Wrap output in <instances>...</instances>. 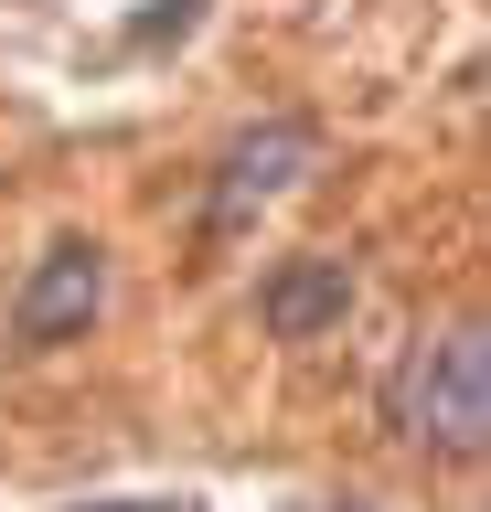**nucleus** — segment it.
<instances>
[{
    "instance_id": "nucleus-1",
    "label": "nucleus",
    "mask_w": 491,
    "mask_h": 512,
    "mask_svg": "<svg viewBox=\"0 0 491 512\" xmlns=\"http://www.w3.org/2000/svg\"><path fill=\"white\" fill-rule=\"evenodd\" d=\"M395 427L417 448H449V459H470L491 438V331L481 320L417 342V363L395 374Z\"/></svg>"
},
{
    "instance_id": "nucleus-2",
    "label": "nucleus",
    "mask_w": 491,
    "mask_h": 512,
    "mask_svg": "<svg viewBox=\"0 0 491 512\" xmlns=\"http://www.w3.org/2000/svg\"><path fill=\"white\" fill-rule=\"evenodd\" d=\"M310 171H321V128H310V118H257L225 160H214V192H203V246H235V235H246L278 192H299Z\"/></svg>"
},
{
    "instance_id": "nucleus-3",
    "label": "nucleus",
    "mask_w": 491,
    "mask_h": 512,
    "mask_svg": "<svg viewBox=\"0 0 491 512\" xmlns=\"http://www.w3.org/2000/svg\"><path fill=\"white\" fill-rule=\"evenodd\" d=\"M97 310H107V246H97V235H54V246L33 256L22 299H11V352H54V342H75Z\"/></svg>"
},
{
    "instance_id": "nucleus-4",
    "label": "nucleus",
    "mask_w": 491,
    "mask_h": 512,
    "mask_svg": "<svg viewBox=\"0 0 491 512\" xmlns=\"http://www.w3.org/2000/svg\"><path fill=\"white\" fill-rule=\"evenodd\" d=\"M342 310H353V267L342 256H278L257 288L267 342H321V331H342Z\"/></svg>"
},
{
    "instance_id": "nucleus-5",
    "label": "nucleus",
    "mask_w": 491,
    "mask_h": 512,
    "mask_svg": "<svg viewBox=\"0 0 491 512\" xmlns=\"http://www.w3.org/2000/svg\"><path fill=\"white\" fill-rule=\"evenodd\" d=\"M86 512H193V502H86Z\"/></svg>"
}]
</instances>
